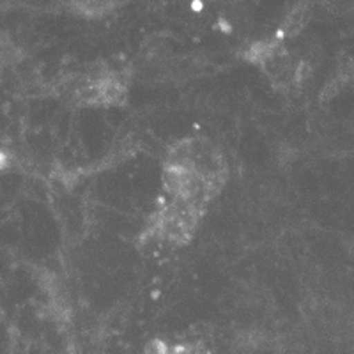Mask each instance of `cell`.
I'll return each instance as SVG.
<instances>
[{
	"mask_svg": "<svg viewBox=\"0 0 354 354\" xmlns=\"http://www.w3.org/2000/svg\"><path fill=\"white\" fill-rule=\"evenodd\" d=\"M165 354H205V353L202 349H197V347H194V346H179L172 351L167 349Z\"/></svg>",
	"mask_w": 354,
	"mask_h": 354,
	"instance_id": "obj_1",
	"label": "cell"
}]
</instances>
